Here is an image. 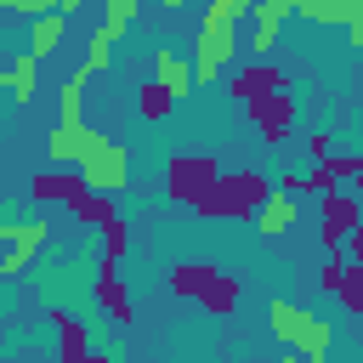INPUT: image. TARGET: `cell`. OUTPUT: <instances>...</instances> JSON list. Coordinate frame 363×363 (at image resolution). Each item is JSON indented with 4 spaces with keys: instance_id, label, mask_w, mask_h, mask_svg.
I'll return each mask as SVG.
<instances>
[{
    "instance_id": "cell-19",
    "label": "cell",
    "mask_w": 363,
    "mask_h": 363,
    "mask_svg": "<svg viewBox=\"0 0 363 363\" xmlns=\"http://www.w3.org/2000/svg\"><path fill=\"white\" fill-rule=\"evenodd\" d=\"M57 0H0V11H23V17H40V11H51Z\"/></svg>"
},
{
    "instance_id": "cell-8",
    "label": "cell",
    "mask_w": 363,
    "mask_h": 363,
    "mask_svg": "<svg viewBox=\"0 0 363 363\" xmlns=\"http://www.w3.org/2000/svg\"><path fill=\"white\" fill-rule=\"evenodd\" d=\"M216 176H221V170H216V159H199V153H176V159L164 164L170 199H187V204H199V193H204Z\"/></svg>"
},
{
    "instance_id": "cell-23",
    "label": "cell",
    "mask_w": 363,
    "mask_h": 363,
    "mask_svg": "<svg viewBox=\"0 0 363 363\" xmlns=\"http://www.w3.org/2000/svg\"><path fill=\"white\" fill-rule=\"evenodd\" d=\"M352 182H357V187H363V164H357V176H352Z\"/></svg>"
},
{
    "instance_id": "cell-17",
    "label": "cell",
    "mask_w": 363,
    "mask_h": 363,
    "mask_svg": "<svg viewBox=\"0 0 363 363\" xmlns=\"http://www.w3.org/2000/svg\"><path fill=\"white\" fill-rule=\"evenodd\" d=\"M352 312H363V267H346V278H340V289H335Z\"/></svg>"
},
{
    "instance_id": "cell-7",
    "label": "cell",
    "mask_w": 363,
    "mask_h": 363,
    "mask_svg": "<svg viewBox=\"0 0 363 363\" xmlns=\"http://www.w3.org/2000/svg\"><path fill=\"white\" fill-rule=\"evenodd\" d=\"M79 176H85V187H96V193H125V182H130V153H125V142H102L85 164H79Z\"/></svg>"
},
{
    "instance_id": "cell-10",
    "label": "cell",
    "mask_w": 363,
    "mask_h": 363,
    "mask_svg": "<svg viewBox=\"0 0 363 363\" xmlns=\"http://www.w3.org/2000/svg\"><path fill=\"white\" fill-rule=\"evenodd\" d=\"M227 85H233V96H244V102L272 96V91H289V79H284V68H272V57H255V62H250V68H238Z\"/></svg>"
},
{
    "instance_id": "cell-9",
    "label": "cell",
    "mask_w": 363,
    "mask_h": 363,
    "mask_svg": "<svg viewBox=\"0 0 363 363\" xmlns=\"http://www.w3.org/2000/svg\"><path fill=\"white\" fill-rule=\"evenodd\" d=\"M255 233L261 238H284L295 221H301V193H289V187H267V199L255 204Z\"/></svg>"
},
{
    "instance_id": "cell-13",
    "label": "cell",
    "mask_w": 363,
    "mask_h": 363,
    "mask_svg": "<svg viewBox=\"0 0 363 363\" xmlns=\"http://www.w3.org/2000/svg\"><path fill=\"white\" fill-rule=\"evenodd\" d=\"M62 34H68V11H57V6H51V11L28 17V51H34L40 62H45V57L62 45Z\"/></svg>"
},
{
    "instance_id": "cell-16",
    "label": "cell",
    "mask_w": 363,
    "mask_h": 363,
    "mask_svg": "<svg viewBox=\"0 0 363 363\" xmlns=\"http://www.w3.org/2000/svg\"><path fill=\"white\" fill-rule=\"evenodd\" d=\"M170 108H176V96H170V91H164V85H159V79H153V85H142V91H136V113H142V119H147V125H159V119H164V113H170Z\"/></svg>"
},
{
    "instance_id": "cell-20",
    "label": "cell",
    "mask_w": 363,
    "mask_h": 363,
    "mask_svg": "<svg viewBox=\"0 0 363 363\" xmlns=\"http://www.w3.org/2000/svg\"><path fill=\"white\" fill-rule=\"evenodd\" d=\"M306 153L312 159H329V136H306Z\"/></svg>"
},
{
    "instance_id": "cell-2",
    "label": "cell",
    "mask_w": 363,
    "mask_h": 363,
    "mask_svg": "<svg viewBox=\"0 0 363 363\" xmlns=\"http://www.w3.org/2000/svg\"><path fill=\"white\" fill-rule=\"evenodd\" d=\"M261 199H267V176L238 170V176H216V182L199 193L193 210H204V216H255Z\"/></svg>"
},
{
    "instance_id": "cell-15",
    "label": "cell",
    "mask_w": 363,
    "mask_h": 363,
    "mask_svg": "<svg viewBox=\"0 0 363 363\" xmlns=\"http://www.w3.org/2000/svg\"><path fill=\"white\" fill-rule=\"evenodd\" d=\"M96 301L113 312V323H130V301H125V284H119L113 261H102V267H96Z\"/></svg>"
},
{
    "instance_id": "cell-22",
    "label": "cell",
    "mask_w": 363,
    "mask_h": 363,
    "mask_svg": "<svg viewBox=\"0 0 363 363\" xmlns=\"http://www.w3.org/2000/svg\"><path fill=\"white\" fill-rule=\"evenodd\" d=\"M159 6H170V11H182V6H187V0H159Z\"/></svg>"
},
{
    "instance_id": "cell-6",
    "label": "cell",
    "mask_w": 363,
    "mask_h": 363,
    "mask_svg": "<svg viewBox=\"0 0 363 363\" xmlns=\"http://www.w3.org/2000/svg\"><path fill=\"white\" fill-rule=\"evenodd\" d=\"M363 221V204L352 199V193H323L318 199V233H323V244H329V255H340L346 250V238H352V227Z\"/></svg>"
},
{
    "instance_id": "cell-1",
    "label": "cell",
    "mask_w": 363,
    "mask_h": 363,
    "mask_svg": "<svg viewBox=\"0 0 363 363\" xmlns=\"http://www.w3.org/2000/svg\"><path fill=\"white\" fill-rule=\"evenodd\" d=\"M267 323H272V340L301 352L306 363H323L329 346H335V323L306 312V306H295V301H267Z\"/></svg>"
},
{
    "instance_id": "cell-5",
    "label": "cell",
    "mask_w": 363,
    "mask_h": 363,
    "mask_svg": "<svg viewBox=\"0 0 363 363\" xmlns=\"http://www.w3.org/2000/svg\"><path fill=\"white\" fill-rule=\"evenodd\" d=\"M102 142H108V136H102L96 125H85V113H79V119H57V130L45 136V159H51V164H85Z\"/></svg>"
},
{
    "instance_id": "cell-14",
    "label": "cell",
    "mask_w": 363,
    "mask_h": 363,
    "mask_svg": "<svg viewBox=\"0 0 363 363\" xmlns=\"http://www.w3.org/2000/svg\"><path fill=\"white\" fill-rule=\"evenodd\" d=\"M6 91H11L17 108H28V102L40 96V57H34V51H23V57L6 68Z\"/></svg>"
},
{
    "instance_id": "cell-12",
    "label": "cell",
    "mask_w": 363,
    "mask_h": 363,
    "mask_svg": "<svg viewBox=\"0 0 363 363\" xmlns=\"http://www.w3.org/2000/svg\"><path fill=\"white\" fill-rule=\"evenodd\" d=\"M153 79H159V85H164L176 102L199 91V85H193V62H187L176 45H153Z\"/></svg>"
},
{
    "instance_id": "cell-18",
    "label": "cell",
    "mask_w": 363,
    "mask_h": 363,
    "mask_svg": "<svg viewBox=\"0 0 363 363\" xmlns=\"http://www.w3.org/2000/svg\"><path fill=\"white\" fill-rule=\"evenodd\" d=\"M57 323H62V357H85V346H91L85 329H79L74 318H57Z\"/></svg>"
},
{
    "instance_id": "cell-3",
    "label": "cell",
    "mask_w": 363,
    "mask_h": 363,
    "mask_svg": "<svg viewBox=\"0 0 363 363\" xmlns=\"http://www.w3.org/2000/svg\"><path fill=\"white\" fill-rule=\"evenodd\" d=\"M170 289H176V295H193V301H204L216 318H227V312L238 306V284H233L221 267H176V272H170Z\"/></svg>"
},
{
    "instance_id": "cell-4",
    "label": "cell",
    "mask_w": 363,
    "mask_h": 363,
    "mask_svg": "<svg viewBox=\"0 0 363 363\" xmlns=\"http://www.w3.org/2000/svg\"><path fill=\"white\" fill-rule=\"evenodd\" d=\"M130 23H136V0H102V28L91 34V51H85V68L91 74H108L113 68V45L125 40Z\"/></svg>"
},
{
    "instance_id": "cell-21",
    "label": "cell",
    "mask_w": 363,
    "mask_h": 363,
    "mask_svg": "<svg viewBox=\"0 0 363 363\" xmlns=\"http://www.w3.org/2000/svg\"><path fill=\"white\" fill-rule=\"evenodd\" d=\"M79 6H85V0H57V11H68V17H74Z\"/></svg>"
},
{
    "instance_id": "cell-11",
    "label": "cell",
    "mask_w": 363,
    "mask_h": 363,
    "mask_svg": "<svg viewBox=\"0 0 363 363\" xmlns=\"http://www.w3.org/2000/svg\"><path fill=\"white\" fill-rule=\"evenodd\" d=\"M250 119H255L261 142H284V136H289V119H295V102H289V91L255 96V102H250Z\"/></svg>"
}]
</instances>
